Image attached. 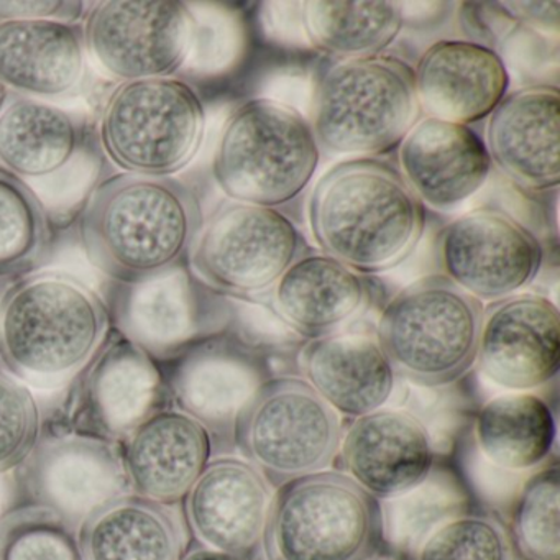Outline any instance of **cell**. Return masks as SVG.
<instances>
[{"mask_svg": "<svg viewBox=\"0 0 560 560\" xmlns=\"http://www.w3.org/2000/svg\"><path fill=\"white\" fill-rule=\"evenodd\" d=\"M301 22L317 50L342 60L378 57L405 25L401 9L380 0H311L303 4Z\"/></svg>", "mask_w": 560, "mask_h": 560, "instance_id": "cell-29", "label": "cell"}, {"mask_svg": "<svg viewBox=\"0 0 560 560\" xmlns=\"http://www.w3.org/2000/svg\"><path fill=\"white\" fill-rule=\"evenodd\" d=\"M488 155L524 191H552L560 183V93L536 84L506 94L488 116Z\"/></svg>", "mask_w": 560, "mask_h": 560, "instance_id": "cell-19", "label": "cell"}, {"mask_svg": "<svg viewBox=\"0 0 560 560\" xmlns=\"http://www.w3.org/2000/svg\"><path fill=\"white\" fill-rule=\"evenodd\" d=\"M399 173L419 201L452 211L487 183L491 160L483 140L464 124L424 117L399 143Z\"/></svg>", "mask_w": 560, "mask_h": 560, "instance_id": "cell-21", "label": "cell"}, {"mask_svg": "<svg viewBox=\"0 0 560 560\" xmlns=\"http://www.w3.org/2000/svg\"><path fill=\"white\" fill-rule=\"evenodd\" d=\"M90 8L86 50L124 83L172 77L195 47L196 19L185 2L106 0Z\"/></svg>", "mask_w": 560, "mask_h": 560, "instance_id": "cell-11", "label": "cell"}, {"mask_svg": "<svg viewBox=\"0 0 560 560\" xmlns=\"http://www.w3.org/2000/svg\"><path fill=\"white\" fill-rule=\"evenodd\" d=\"M485 378L511 393H529L560 369V314L549 298L523 293L483 307L477 362Z\"/></svg>", "mask_w": 560, "mask_h": 560, "instance_id": "cell-16", "label": "cell"}, {"mask_svg": "<svg viewBox=\"0 0 560 560\" xmlns=\"http://www.w3.org/2000/svg\"><path fill=\"white\" fill-rule=\"evenodd\" d=\"M21 477L32 506L51 511L77 529L130 493L119 445L77 432L42 438L22 464Z\"/></svg>", "mask_w": 560, "mask_h": 560, "instance_id": "cell-13", "label": "cell"}, {"mask_svg": "<svg viewBox=\"0 0 560 560\" xmlns=\"http://www.w3.org/2000/svg\"><path fill=\"white\" fill-rule=\"evenodd\" d=\"M369 560H406L402 559V557L399 556H382V553H376L375 557H372V559Z\"/></svg>", "mask_w": 560, "mask_h": 560, "instance_id": "cell-40", "label": "cell"}, {"mask_svg": "<svg viewBox=\"0 0 560 560\" xmlns=\"http://www.w3.org/2000/svg\"><path fill=\"white\" fill-rule=\"evenodd\" d=\"M130 493L173 506L211 462V432L176 408H162L119 445Z\"/></svg>", "mask_w": 560, "mask_h": 560, "instance_id": "cell-20", "label": "cell"}, {"mask_svg": "<svg viewBox=\"0 0 560 560\" xmlns=\"http://www.w3.org/2000/svg\"><path fill=\"white\" fill-rule=\"evenodd\" d=\"M42 411L32 389L0 366V474L21 467L42 439Z\"/></svg>", "mask_w": 560, "mask_h": 560, "instance_id": "cell-35", "label": "cell"}, {"mask_svg": "<svg viewBox=\"0 0 560 560\" xmlns=\"http://www.w3.org/2000/svg\"><path fill=\"white\" fill-rule=\"evenodd\" d=\"M383 506L349 475L323 470L275 488L261 537L265 560H369Z\"/></svg>", "mask_w": 560, "mask_h": 560, "instance_id": "cell-4", "label": "cell"}, {"mask_svg": "<svg viewBox=\"0 0 560 560\" xmlns=\"http://www.w3.org/2000/svg\"><path fill=\"white\" fill-rule=\"evenodd\" d=\"M54 244L50 214L28 183L0 166V278L44 264Z\"/></svg>", "mask_w": 560, "mask_h": 560, "instance_id": "cell-31", "label": "cell"}, {"mask_svg": "<svg viewBox=\"0 0 560 560\" xmlns=\"http://www.w3.org/2000/svg\"><path fill=\"white\" fill-rule=\"evenodd\" d=\"M165 382L176 409L198 419L208 431L234 421L235 412L254 392L247 370L215 349L189 353Z\"/></svg>", "mask_w": 560, "mask_h": 560, "instance_id": "cell-30", "label": "cell"}, {"mask_svg": "<svg viewBox=\"0 0 560 560\" xmlns=\"http://www.w3.org/2000/svg\"><path fill=\"white\" fill-rule=\"evenodd\" d=\"M311 388L337 412L360 418L392 398L396 373L375 337L362 334L317 337L300 353Z\"/></svg>", "mask_w": 560, "mask_h": 560, "instance_id": "cell-24", "label": "cell"}, {"mask_svg": "<svg viewBox=\"0 0 560 560\" xmlns=\"http://www.w3.org/2000/svg\"><path fill=\"white\" fill-rule=\"evenodd\" d=\"M91 4L81 0H0V21H54L80 24Z\"/></svg>", "mask_w": 560, "mask_h": 560, "instance_id": "cell-36", "label": "cell"}, {"mask_svg": "<svg viewBox=\"0 0 560 560\" xmlns=\"http://www.w3.org/2000/svg\"><path fill=\"white\" fill-rule=\"evenodd\" d=\"M232 434L242 457L278 488L327 470L339 455L342 422L306 380L277 376L245 399Z\"/></svg>", "mask_w": 560, "mask_h": 560, "instance_id": "cell-8", "label": "cell"}, {"mask_svg": "<svg viewBox=\"0 0 560 560\" xmlns=\"http://www.w3.org/2000/svg\"><path fill=\"white\" fill-rule=\"evenodd\" d=\"M415 560H520L506 524L494 514L460 511L439 524Z\"/></svg>", "mask_w": 560, "mask_h": 560, "instance_id": "cell-33", "label": "cell"}, {"mask_svg": "<svg viewBox=\"0 0 560 560\" xmlns=\"http://www.w3.org/2000/svg\"><path fill=\"white\" fill-rule=\"evenodd\" d=\"M517 18L542 27H559V4L557 2H503Z\"/></svg>", "mask_w": 560, "mask_h": 560, "instance_id": "cell-37", "label": "cell"}, {"mask_svg": "<svg viewBox=\"0 0 560 560\" xmlns=\"http://www.w3.org/2000/svg\"><path fill=\"white\" fill-rule=\"evenodd\" d=\"M206 113L192 86L175 78L126 81L107 100L100 136L124 173L173 176L201 149Z\"/></svg>", "mask_w": 560, "mask_h": 560, "instance_id": "cell-9", "label": "cell"}, {"mask_svg": "<svg viewBox=\"0 0 560 560\" xmlns=\"http://www.w3.org/2000/svg\"><path fill=\"white\" fill-rule=\"evenodd\" d=\"M369 301V284L342 261L301 255L275 283V313L303 336L317 339L352 320Z\"/></svg>", "mask_w": 560, "mask_h": 560, "instance_id": "cell-25", "label": "cell"}, {"mask_svg": "<svg viewBox=\"0 0 560 560\" xmlns=\"http://www.w3.org/2000/svg\"><path fill=\"white\" fill-rule=\"evenodd\" d=\"M0 560H84L80 529L45 508H19L0 520Z\"/></svg>", "mask_w": 560, "mask_h": 560, "instance_id": "cell-34", "label": "cell"}, {"mask_svg": "<svg viewBox=\"0 0 560 560\" xmlns=\"http://www.w3.org/2000/svg\"><path fill=\"white\" fill-rule=\"evenodd\" d=\"M444 277L475 300L513 296L542 267V245L520 221L500 209H475L448 222L435 241Z\"/></svg>", "mask_w": 560, "mask_h": 560, "instance_id": "cell-12", "label": "cell"}, {"mask_svg": "<svg viewBox=\"0 0 560 560\" xmlns=\"http://www.w3.org/2000/svg\"><path fill=\"white\" fill-rule=\"evenodd\" d=\"M8 88L0 83V110L4 109L5 103H8Z\"/></svg>", "mask_w": 560, "mask_h": 560, "instance_id": "cell-39", "label": "cell"}, {"mask_svg": "<svg viewBox=\"0 0 560 560\" xmlns=\"http://www.w3.org/2000/svg\"><path fill=\"white\" fill-rule=\"evenodd\" d=\"M419 109L447 122H480L510 88L504 61L493 48L467 40L431 45L415 70Z\"/></svg>", "mask_w": 560, "mask_h": 560, "instance_id": "cell-22", "label": "cell"}, {"mask_svg": "<svg viewBox=\"0 0 560 560\" xmlns=\"http://www.w3.org/2000/svg\"><path fill=\"white\" fill-rule=\"evenodd\" d=\"M307 221L323 254L360 275L383 273L421 241L425 208L393 163L355 159L320 176Z\"/></svg>", "mask_w": 560, "mask_h": 560, "instance_id": "cell-3", "label": "cell"}, {"mask_svg": "<svg viewBox=\"0 0 560 560\" xmlns=\"http://www.w3.org/2000/svg\"><path fill=\"white\" fill-rule=\"evenodd\" d=\"M81 375L71 424L77 434L110 444H122L168 398L155 360L116 329Z\"/></svg>", "mask_w": 560, "mask_h": 560, "instance_id": "cell-14", "label": "cell"}, {"mask_svg": "<svg viewBox=\"0 0 560 560\" xmlns=\"http://www.w3.org/2000/svg\"><path fill=\"white\" fill-rule=\"evenodd\" d=\"M343 474L376 500H399L419 490L434 467L424 422L399 409H376L353 419L339 448Z\"/></svg>", "mask_w": 560, "mask_h": 560, "instance_id": "cell-17", "label": "cell"}, {"mask_svg": "<svg viewBox=\"0 0 560 560\" xmlns=\"http://www.w3.org/2000/svg\"><path fill=\"white\" fill-rule=\"evenodd\" d=\"M304 245L294 222L278 209L224 202L202 224L189 270L209 290L252 296L275 287Z\"/></svg>", "mask_w": 560, "mask_h": 560, "instance_id": "cell-10", "label": "cell"}, {"mask_svg": "<svg viewBox=\"0 0 560 560\" xmlns=\"http://www.w3.org/2000/svg\"><path fill=\"white\" fill-rule=\"evenodd\" d=\"M319 159L313 127L296 109L252 100L224 124L212 173L232 201L275 209L307 188Z\"/></svg>", "mask_w": 560, "mask_h": 560, "instance_id": "cell-6", "label": "cell"}, {"mask_svg": "<svg viewBox=\"0 0 560 560\" xmlns=\"http://www.w3.org/2000/svg\"><path fill=\"white\" fill-rule=\"evenodd\" d=\"M270 500V485L250 462L219 457L186 494V517L202 546L252 560L261 550Z\"/></svg>", "mask_w": 560, "mask_h": 560, "instance_id": "cell-18", "label": "cell"}, {"mask_svg": "<svg viewBox=\"0 0 560 560\" xmlns=\"http://www.w3.org/2000/svg\"><path fill=\"white\" fill-rule=\"evenodd\" d=\"M84 142L81 120L60 107L19 94L0 110V165L25 183L67 172Z\"/></svg>", "mask_w": 560, "mask_h": 560, "instance_id": "cell-26", "label": "cell"}, {"mask_svg": "<svg viewBox=\"0 0 560 560\" xmlns=\"http://www.w3.org/2000/svg\"><path fill=\"white\" fill-rule=\"evenodd\" d=\"M508 530L520 560H560V471L556 464L537 471L521 488Z\"/></svg>", "mask_w": 560, "mask_h": 560, "instance_id": "cell-32", "label": "cell"}, {"mask_svg": "<svg viewBox=\"0 0 560 560\" xmlns=\"http://www.w3.org/2000/svg\"><path fill=\"white\" fill-rule=\"evenodd\" d=\"M179 560H242L231 553L219 552V550L209 549L206 546H196L183 553Z\"/></svg>", "mask_w": 560, "mask_h": 560, "instance_id": "cell-38", "label": "cell"}, {"mask_svg": "<svg viewBox=\"0 0 560 560\" xmlns=\"http://www.w3.org/2000/svg\"><path fill=\"white\" fill-rule=\"evenodd\" d=\"M106 301L73 275H25L0 298V366L55 392L81 376L110 332Z\"/></svg>", "mask_w": 560, "mask_h": 560, "instance_id": "cell-2", "label": "cell"}, {"mask_svg": "<svg viewBox=\"0 0 560 560\" xmlns=\"http://www.w3.org/2000/svg\"><path fill=\"white\" fill-rule=\"evenodd\" d=\"M205 224L191 186L173 176L117 173L88 195L78 232L88 260L116 283L182 264Z\"/></svg>", "mask_w": 560, "mask_h": 560, "instance_id": "cell-1", "label": "cell"}, {"mask_svg": "<svg viewBox=\"0 0 560 560\" xmlns=\"http://www.w3.org/2000/svg\"><path fill=\"white\" fill-rule=\"evenodd\" d=\"M483 307L444 275H429L389 300L375 339L395 373L425 388L448 386L477 362Z\"/></svg>", "mask_w": 560, "mask_h": 560, "instance_id": "cell-5", "label": "cell"}, {"mask_svg": "<svg viewBox=\"0 0 560 560\" xmlns=\"http://www.w3.org/2000/svg\"><path fill=\"white\" fill-rule=\"evenodd\" d=\"M421 116L415 70L396 57L352 58L327 68L314 93L317 145L332 153H386Z\"/></svg>", "mask_w": 560, "mask_h": 560, "instance_id": "cell-7", "label": "cell"}, {"mask_svg": "<svg viewBox=\"0 0 560 560\" xmlns=\"http://www.w3.org/2000/svg\"><path fill=\"white\" fill-rule=\"evenodd\" d=\"M84 560H179L182 521L172 506L124 494L80 527Z\"/></svg>", "mask_w": 560, "mask_h": 560, "instance_id": "cell-27", "label": "cell"}, {"mask_svg": "<svg viewBox=\"0 0 560 560\" xmlns=\"http://www.w3.org/2000/svg\"><path fill=\"white\" fill-rule=\"evenodd\" d=\"M475 441L483 457L497 467L533 470L546 464L556 448V416L534 393L497 396L478 411Z\"/></svg>", "mask_w": 560, "mask_h": 560, "instance_id": "cell-28", "label": "cell"}, {"mask_svg": "<svg viewBox=\"0 0 560 560\" xmlns=\"http://www.w3.org/2000/svg\"><path fill=\"white\" fill-rule=\"evenodd\" d=\"M86 44L81 24L0 21V83L24 96L60 100L83 86Z\"/></svg>", "mask_w": 560, "mask_h": 560, "instance_id": "cell-23", "label": "cell"}, {"mask_svg": "<svg viewBox=\"0 0 560 560\" xmlns=\"http://www.w3.org/2000/svg\"><path fill=\"white\" fill-rule=\"evenodd\" d=\"M208 290L183 264L139 283L113 281L110 323L155 362L173 359L214 327Z\"/></svg>", "mask_w": 560, "mask_h": 560, "instance_id": "cell-15", "label": "cell"}]
</instances>
